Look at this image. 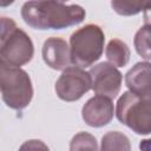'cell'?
Here are the masks:
<instances>
[{
  "instance_id": "obj_1",
  "label": "cell",
  "mask_w": 151,
  "mask_h": 151,
  "mask_svg": "<svg viewBox=\"0 0 151 151\" xmlns=\"http://www.w3.org/2000/svg\"><path fill=\"white\" fill-rule=\"evenodd\" d=\"M79 5H64L51 0H28L21 7V18L34 29H63L79 25L85 19Z\"/></svg>"
},
{
  "instance_id": "obj_2",
  "label": "cell",
  "mask_w": 151,
  "mask_h": 151,
  "mask_svg": "<svg viewBox=\"0 0 151 151\" xmlns=\"http://www.w3.org/2000/svg\"><path fill=\"white\" fill-rule=\"evenodd\" d=\"M0 93L4 103L13 110H24L31 104L33 98V86L28 73L1 58Z\"/></svg>"
},
{
  "instance_id": "obj_3",
  "label": "cell",
  "mask_w": 151,
  "mask_h": 151,
  "mask_svg": "<svg viewBox=\"0 0 151 151\" xmlns=\"http://www.w3.org/2000/svg\"><path fill=\"white\" fill-rule=\"evenodd\" d=\"M105 35L100 26L87 24L70 38V54L72 65L86 68L92 66L104 52Z\"/></svg>"
},
{
  "instance_id": "obj_4",
  "label": "cell",
  "mask_w": 151,
  "mask_h": 151,
  "mask_svg": "<svg viewBox=\"0 0 151 151\" xmlns=\"http://www.w3.org/2000/svg\"><path fill=\"white\" fill-rule=\"evenodd\" d=\"M117 119L137 134L147 136L151 132V99L131 91L124 92L116 105Z\"/></svg>"
},
{
  "instance_id": "obj_5",
  "label": "cell",
  "mask_w": 151,
  "mask_h": 151,
  "mask_svg": "<svg viewBox=\"0 0 151 151\" xmlns=\"http://www.w3.org/2000/svg\"><path fill=\"white\" fill-rule=\"evenodd\" d=\"M57 96L64 101L79 100L87 91L91 90L90 73L84 68L71 65L63 70L54 85Z\"/></svg>"
},
{
  "instance_id": "obj_6",
  "label": "cell",
  "mask_w": 151,
  "mask_h": 151,
  "mask_svg": "<svg viewBox=\"0 0 151 151\" xmlns=\"http://www.w3.org/2000/svg\"><path fill=\"white\" fill-rule=\"evenodd\" d=\"M91 88L96 94L114 99L122 87L123 76L120 71L110 63H99L90 71Z\"/></svg>"
},
{
  "instance_id": "obj_7",
  "label": "cell",
  "mask_w": 151,
  "mask_h": 151,
  "mask_svg": "<svg viewBox=\"0 0 151 151\" xmlns=\"http://www.w3.org/2000/svg\"><path fill=\"white\" fill-rule=\"evenodd\" d=\"M34 54V46L29 35L17 27L0 50V58L14 66L29 63Z\"/></svg>"
},
{
  "instance_id": "obj_8",
  "label": "cell",
  "mask_w": 151,
  "mask_h": 151,
  "mask_svg": "<svg viewBox=\"0 0 151 151\" xmlns=\"http://www.w3.org/2000/svg\"><path fill=\"white\" fill-rule=\"evenodd\" d=\"M114 116V106L112 99L104 96H94L90 98L81 109L83 120L91 127H103L111 123Z\"/></svg>"
},
{
  "instance_id": "obj_9",
  "label": "cell",
  "mask_w": 151,
  "mask_h": 151,
  "mask_svg": "<svg viewBox=\"0 0 151 151\" xmlns=\"http://www.w3.org/2000/svg\"><path fill=\"white\" fill-rule=\"evenodd\" d=\"M41 54L45 64L55 71H63L71 66L70 46L63 38L51 37L47 38L42 45Z\"/></svg>"
},
{
  "instance_id": "obj_10",
  "label": "cell",
  "mask_w": 151,
  "mask_h": 151,
  "mask_svg": "<svg viewBox=\"0 0 151 151\" xmlns=\"http://www.w3.org/2000/svg\"><path fill=\"white\" fill-rule=\"evenodd\" d=\"M125 84L129 91L145 98H150V61L137 63L125 74Z\"/></svg>"
},
{
  "instance_id": "obj_11",
  "label": "cell",
  "mask_w": 151,
  "mask_h": 151,
  "mask_svg": "<svg viewBox=\"0 0 151 151\" xmlns=\"http://www.w3.org/2000/svg\"><path fill=\"white\" fill-rule=\"evenodd\" d=\"M105 55L110 64H112L116 67H124L127 65L130 60V48L129 46L120 39H112L109 41Z\"/></svg>"
},
{
  "instance_id": "obj_12",
  "label": "cell",
  "mask_w": 151,
  "mask_h": 151,
  "mask_svg": "<svg viewBox=\"0 0 151 151\" xmlns=\"http://www.w3.org/2000/svg\"><path fill=\"white\" fill-rule=\"evenodd\" d=\"M151 0H111L112 9L123 17L137 15L150 9Z\"/></svg>"
},
{
  "instance_id": "obj_13",
  "label": "cell",
  "mask_w": 151,
  "mask_h": 151,
  "mask_svg": "<svg viewBox=\"0 0 151 151\" xmlns=\"http://www.w3.org/2000/svg\"><path fill=\"white\" fill-rule=\"evenodd\" d=\"M150 24L146 22L144 26H142L137 33L134 34L133 45L137 51V53L145 60L150 61L151 59V51H150V37H151V29Z\"/></svg>"
},
{
  "instance_id": "obj_14",
  "label": "cell",
  "mask_w": 151,
  "mask_h": 151,
  "mask_svg": "<svg viewBox=\"0 0 151 151\" xmlns=\"http://www.w3.org/2000/svg\"><path fill=\"white\" fill-rule=\"evenodd\" d=\"M131 149L130 140L127 136L119 131H110L105 133L101 138L100 150H126Z\"/></svg>"
},
{
  "instance_id": "obj_15",
  "label": "cell",
  "mask_w": 151,
  "mask_h": 151,
  "mask_svg": "<svg viewBox=\"0 0 151 151\" xmlns=\"http://www.w3.org/2000/svg\"><path fill=\"white\" fill-rule=\"evenodd\" d=\"M97 150L98 145H97V139L96 137H93L91 133L87 132H79L77 133L70 144V150L74 151V150Z\"/></svg>"
},
{
  "instance_id": "obj_16",
  "label": "cell",
  "mask_w": 151,
  "mask_h": 151,
  "mask_svg": "<svg viewBox=\"0 0 151 151\" xmlns=\"http://www.w3.org/2000/svg\"><path fill=\"white\" fill-rule=\"evenodd\" d=\"M17 27L18 26L13 19L7 17H0V50Z\"/></svg>"
},
{
  "instance_id": "obj_17",
  "label": "cell",
  "mask_w": 151,
  "mask_h": 151,
  "mask_svg": "<svg viewBox=\"0 0 151 151\" xmlns=\"http://www.w3.org/2000/svg\"><path fill=\"white\" fill-rule=\"evenodd\" d=\"M48 149L41 140H37V139H32V140H27L20 149Z\"/></svg>"
},
{
  "instance_id": "obj_18",
  "label": "cell",
  "mask_w": 151,
  "mask_h": 151,
  "mask_svg": "<svg viewBox=\"0 0 151 151\" xmlns=\"http://www.w3.org/2000/svg\"><path fill=\"white\" fill-rule=\"evenodd\" d=\"M15 0H0V7H8L11 6Z\"/></svg>"
},
{
  "instance_id": "obj_19",
  "label": "cell",
  "mask_w": 151,
  "mask_h": 151,
  "mask_svg": "<svg viewBox=\"0 0 151 151\" xmlns=\"http://www.w3.org/2000/svg\"><path fill=\"white\" fill-rule=\"evenodd\" d=\"M51 1H57V2H65V1H68V0H51Z\"/></svg>"
}]
</instances>
